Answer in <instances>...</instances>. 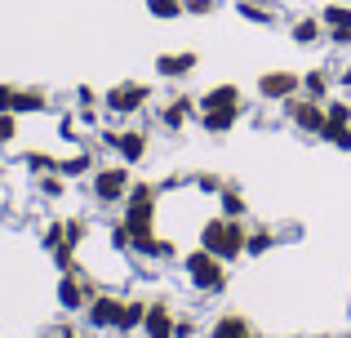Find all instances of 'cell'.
I'll list each match as a JSON object with an SVG mask.
<instances>
[{"label":"cell","instance_id":"6da1fadb","mask_svg":"<svg viewBox=\"0 0 351 338\" xmlns=\"http://www.w3.org/2000/svg\"><path fill=\"white\" fill-rule=\"evenodd\" d=\"M227 267H232V263H223L218 254H209V250L182 254V276L191 280L196 294H223V289H227Z\"/></svg>","mask_w":351,"mask_h":338},{"label":"cell","instance_id":"7a4b0ae2","mask_svg":"<svg viewBox=\"0 0 351 338\" xmlns=\"http://www.w3.org/2000/svg\"><path fill=\"white\" fill-rule=\"evenodd\" d=\"M129 187H134L129 165H98L89 173V196H94L98 205H125Z\"/></svg>","mask_w":351,"mask_h":338},{"label":"cell","instance_id":"3957f363","mask_svg":"<svg viewBox=\"0 0 351 338\" xmlns=\"http://www.w3.org/2000/svg\"><path fill=\"white\" fill-rule=\"evenodd\" d=\"M147 103H152V85H143V80H120V85H112L103 94L107 116H138Z\"/></svg>","mask_w":351,"mask_h":338},{"label":"cell","instance_id":"277c9868","mask_svg":"<svg viewBox=\"0 0 351 338\" xmlns=\"http://www.w3.org/2000/svg\"><path fill=\"white\" fill-rule=\"evenodd\" d=\"M285 121L293 125L298 134H307V138H320V130H325V103H311V98H289V103H280Z\"/></svg>","mask_w":351,"mask_h":338},{"label":"cell","instance_id":"5b68a950","mask_svg":"<svg viewBox=\"0 0 351 338\" xmlns=\"http://www.w3.org/2000/svg\"><path fill=\"white\" fill-rule=\"evenodd\" d=\"M254 89H258V98H267V103H289V98L302 94V76H298V71L276 67V71H263Z\"/></svg>","mask_w":351,"mask_h":338},{"label":"cell","instance_id":"8992f818","mask_svg":"<svg viewBox=\"0 0 351 338\" xmlns=\"http://www.w3.org/2000/svg\"><path fill=\"white\" fill-rule=\"evenodd\" d=\"M120 307H125V298H116L112 289H98V294L89 298V307H85L89 330H116L120 325Z\"/></svg>","mask_w":351,"mask_h":338},{"label":"cell","instance_id":"52a82bcc","mask_svg":"<svg viewBox=\"0 0 351 338\" xmlns=\"http://www.w3.org/2000/svg\"><path fill=\"white\" fill-rule=\"evenodd\" d=\"M173 321H178V312L169 307V298H152L138 334H143V338H173Z\"/></svg>","mask_w":351,"mask_h":338},{"label":"cell","instance_id":"ba28073f","mask_svg":"<svg viewBox=\"0 0 351 338\" xmlns=\"http://www.w3.org/2000/svg\"><path fill=\"white\" fill-rule=\"evenodd\" d=\"M147 147H152V138H147V130H116V160L120 165H143L147 160Z\"/></svg>","mask_w":351,"mask_h":338},{"label":"cell","instance_id":"9c48e42d","mask_svg":"<svg viewBox=\"0 0 351 338\" xmlns=\"http://www.w3.org/2000/svg\"><path fill=\"white\" fill-rule=\"evenodd\" d=\"M200 67V53L191 49H173V53H156V76L160 80H182Z\"/></svg>","mask_w":351,"mask_h":338},{"label":"cell","instance_id":"30bf717a","mask_svg":"<svg viewBox=\"0 0 351 338\" xmlns=\"http://www.w3.org/2000/svg\"><path fill=\"white\" fill-rule=\"evenodd\" d=\"M196 112H200V98H191V94H173L169 103L160 107V125L178 134L187 121H196Z\"/></svg>","mask_w":351,"mask_h":338},{"label":"cell","instance_id":"8fae6325","mask_svg":"<svg viewBox=\"0 0 351 338\" xmlns=\"http://www.w3.org/2000/svg\"><path fill=\"white\" fill-rule=\"evenodd\" d=\"M334 89H338V80L329 76L325 67L302 71V98H311V103H329V98H334Z\"/></svg>","mask_w":351,"mask_h":338},{"label":"cell","instance_id":"7c38bea8","mask_svg":"<svg viewBox=\"0 0 351 338\" xmlns=\"http://www.w3.org/2000/svg\"><path fill=\"white\" fill-rule=\"evenodd\" d=\"M289 40H293V45H302V49H311V45L325 40V23H320V14H302V18H293V23H289Z\"/></svg>","mask_w":351,"mask_h":338},{"label":"cell","instance_id":"4fadbf2b","mask_svg":"<svg viewBox=\"0 0 351 338\" xmlns=\"http://www.w3.org/2000/svg\"><path fill=\"white\" fill-rule=\"evenodd\" d=\"M245 107H218V112H196V125L205 134H232Z\"/></svg>","mask_w":351,"mask_h":338},{"label":"cell","instance_id":"5bb4252c","mask_svg":"<svg viewBox=\"0 0 351 338\" xmlns=\"http://www.w3.org/2000/svg\"><path fill=\"white\" fill-rule=\"evenodd\" d=\"M218 107H245L240 85H209L205 94H200V112H218Z\"/></svg>","mask_w":351,"mask_h":338},{"label":"cell","instance_id":"9a60e30c","mask_svg":"<svg viewBox=\"0 0 351 338\" xmlns=\"http://www.w3.org/2000/svg\"><path fill=\"white\" fill-rule=\"evenodd\" d=\"M218 214L223 218H245L249 214V200L236 182H223V191H218Z\"/></svg>","mask_w":351,"mask_h":338},{"label":"cell","instance_id":"2e32d148","mask_svg":"<svg viewBox=\"0 0 351 338\" xmlns=\"http://www.w3.org/2000/svg\"><path fill=\"white\" fill-rule=\"evenodd\" d=\"M94 160H98L94 152H89V147H80V152H71L67 160H58V173H62V178H89V173L98 169Z\"/></svg>","mask_w":351,"mask_h":338},{"label":"cell","instance_id":"e0dca14e","mask_svg":"<svg viewBox=\"0 0 351 338\" xmlns=\"http://www.w3.org/2000/svg\"><path fill=\"white\" fill-rule=\"evenodd\" d=\"M245 334H254V330H249V321L240 312H223L209 325V338H245Z\"/></svg>","mask_w":351,"mask_h":338},{"label":"cell","instance_id":"ac0fdd59","mask_svg":"<svg viewBox=\"0 0 351 338\" xmlns=\"http://www.w3.org/2000/svg\"><path fill=\"white\" fill-rule=\"evenodd\" d=\"M143 316H147V298H125L116 334H138V330H143Z\"/></svg>","mask_w":351,"mask_h":338},{"label":"cell","instance_id":"d6986e66","mask_svg":"<svg viewBox=\"0 0 351 338\" xmlns=\"http://www.w3.org/2000/svg\"><path fill=\"white\" fill-rule=\"evenodd\" d=\"M320 23H325V32H351V5L329 0V5L320 9Z\"/></svg>","mask_w":351,"mask_h":338},{"label":"cell","instance_id":"ffe728a7","mask_svg":"<svg viewBox=\"0 0 351 338\" xmlns=\"http://www.w3.org/2000/svg\"><path fill=\"white\" fill-rule=\"evenodd\" d=\"M36 112H49V94L45 89H18L14 116H36Z\"/></svg>","mask_w":351,"mask_h":338},{"label":"cell","instance_id":"44dd1931","mask_svg":"<svg viewBox=\"0 0 351 338\" xmlns=\"http://www.w3.org/2000/svg\"><path fill=\"white\" fill-rule=\"evenodd\" d=\"M271 250H276V232H271V227H263V223L249 227V241H245L249 258H263V254H271Z\"/></svg>","mask_w":351,"mask_h":338},{"label":"cell","instance_id":"7402d4cb","mask_svg":"<svg viewBox=\"0 0 351 338\" xmlns=\"http://www.w3.org/2000/svg\"><path fill=\"white\" fill-rule=\"evenodd\" d=\"M236 14L245 18V23H254V27H271L276 23V14L263 5V0H236Z\"/></svg>","mask_w":351,"mask_h":338},{"label":"cell","instance_id":"603a6c76","mask_svg":"<svg viewBox=\"0 0 351 338\" xmlns=\"http://www.w3.org/2000/svg\"><path fill=\"white\" fill-rule=\"evenodd\" d=\"M156 200H160V187H156V182H134V187H129V196H125V205L156 209Z\"/></svg>","mask_w":351,"mask_h":338},{"label":"cell","instance_id":"cb8c5ba5","mask_svg":"<svg viewBox=\"0 0 351 338\" xmlns=\"http://www.w3.org/2000/svg\"><path fill=\"white\" fill-rule=\"evenodd\" d=\"M147 14L160 23H173V18H187V0H147Z\"/></svg>","mask_w":351,"mask_h":338},{"label":"cell","instance_id":"d4e9b609","mask_svg":"<svg viewBox=\"0 0 351 338\" xmlns=\"http://www.w3.org/2000/svg\"><path fill=\"white\" fill-rule=\"evenodd\" d=\"M23 165H27V173H36V178H45V173H58V160H53L49 152H27Z\"/></svg>","mask_w":351,"mask_h":338},{"label":"cell","instance_id":"484cf974","mask_svg":"<svg viewBox=\"0 0 351 338\" xmlns=\"http://www.w3.org/2000/svg\"><path fill=\"white\" fill-rule=\"evenodd\" d=\"M320 138L329 143L334 152H351V125H329L325 121V130H320Z\"/></svg>","mask_w":351,"mask_h":338},{"label":"cell","instance_id":"4316f807","mask_svg":"<svg viewBox=\"0 0 351 338\" xmlns=\"http://www.w3.org/2000/svg\"><path fill=\"white\" fill-rule=\"evenodd\" d=\"M62 232H67V245H71V250H80V245H85L89 241V218H62Z\"/></svg>","mask_w":351,"mask_h":338},{"label":"cell","instance_id":"83f0119b","mask_svg":"<svg viewBox=\"0 0 351 338\" xmlns=\"http://www.w3.org/2000/svg\"><path fill=\"white\" fill-rule=\"evenodd\" d=\"M325 121L329 125H351V103L347 98H329L325 103Z\"/></svg>","mask_w":351,"mask_h":338},{"label":"cell","instance_id":"f1b7e54d","mask_svg":"<svg viewBox=\"0 0 351 338\" xmlns=\"http://www.w3.org/2000/svg\"><path fill=\"white\" fill-rule=\"evenodd\" d=\"M62 187H67L62 173H45L40 178V200H62Z\"/></svg>","mask_w":351,"mask_h":338},{"label":"cell","instance_id":"f546056e","mask_svg":"<svg viewBox=\"0 0 351 338\" xmlns=\"http://www.w3.org/2000/svg\"><path fill=\"white\" fill-rule=\"evenodd\" d=\"M40 245H45V250H58V245H67V232H62V223H49V227H45V232H40Z\"/></svg>","mask_w":351,"mask_h":338},{"label":"cell","instance_id":"4dcf8cb0","mask_svg":"<svg viewBox=\"0 0 351 338\" xmlns=\"http://www.w3.org/2000/svg\"><path fill=\"white\" fill-rule=\"evenodd\" d=\"M18 121H23V116H14V112H0V147L18 138Z\"/></svg>","mask_w":351,"mask_h":338},{"label":"cell","instance_id":"1f68e13d","mask_svg":"<svg viewBox=\"0 0 351 338\" xmlns=\"http://www.w3.org/2000/svg\"><path fill=\"white\" fill-rule=\"evenodd\" d=\"M223 9V0H187V18H209Z\"/></svg>","mask_w":351,"mask_h":338},{"label":"cell","instance_id":"d6a6232c","mask_svg":"<svg viewBox=\"0 0 351 338\" xmlns=\"http://www.w3.org/2000/svg\"><path fill=\"white\" fill-rule=\"evenodd\" d=\"M58 138H62V143H80V125H76V116H62V121H58Z\"/></svg>","mask_w":351,"mask_h":338},{"label":"cell","instance_id":"836d02e7","mask_svg":"<svg viewBox=\"0 0 351 338\" xmlns=\"http://www.w3.org/2000/svg\"><path fill=\"white\" fill-rule=\"evenodd\" d=\"M76 103L80 107H103V94L94 85H76Z\"/></svg>","mask_w":351,"mask_h":338},{"label":"cell","instance_id":"e575fe53","mask_svg":"<svg viewBox=\"0 0 351 338\" xmlns=\"http://www.w3.org/2000/svg\"><path fill=\"white\" fill-rule=\"evenodd\" d=\"M200 334V325L191 321V316H178V321H173V338H196Z\"/></svg>","mask_w":351,"mask_h":338},{"label":"cell","instance_id":"d590c367","mask_svg":"<svg viewBox=\"0 0 351 338\" xmlns=\"http://www.w3.org/2000/svg\"><path fill=\"white\" fill-rule=\"evenodd\" d=\"M18 89H23V85H0V112H14V103H18Z\"/></svg>","mask_w":351,"mask_h":338},{"label":"cell","instance_id":"8d00e7d4","mask_svg":"<svg viewBox=\"0 0 351 338\" xmlns=\"http://www.w3.org/2000/svg\"><path fill=\"white\" fill-rule=\"evenodd\" d=\"M196 187H200V191H209V196H218V191H223V178H214V173H200Z\"/></svg>","mask_w":351,"mask_h":338},{"label":"cell","instance_id":"74e56055","mask_svg":"<svg viewBox=\"0 0 351 338\" xmlns=\"http://www.w3.org/2000/svg\"><path fill=\"white\" fill-rule=\"evenodd\" d=\"M325 40L334 45V49H351V32H325Z\"/></svg>","mask_w":351,"mask_h":338},{"label":"cell","instance_id":"f35d334b","mask_svg":"<svg viewBox=\"0 0 351 338\" xmlns=\"http://www.w3.org/2000/svg\"><path fill=\"white\" fill-rule=\"evenodd\" d=\"M334 80H338V89H351V62H347V67H343V71H338V76H334Z\"/></svg>","mask_w":351,"mask_h":338},{"label":"cell","instance_id":"ab89813d","mask_svg":"<svg viewBox=\"0 0 351 338\" xmlns=\"http://www.w3.org/2000/svg\"><path fill=\"white\" fill-rule=\"evenodd\" d=\"M76 338H85V334H76Z\"/></svg>","mask_w":351,"mask_h":338}]
</instances>
